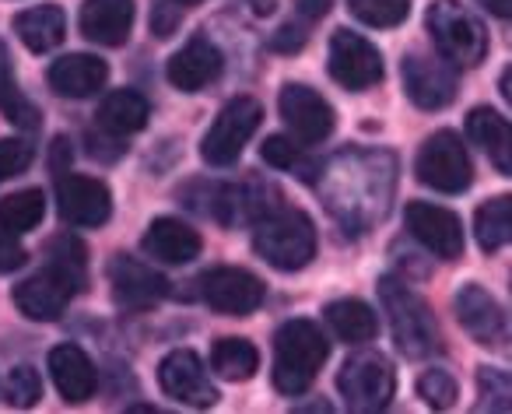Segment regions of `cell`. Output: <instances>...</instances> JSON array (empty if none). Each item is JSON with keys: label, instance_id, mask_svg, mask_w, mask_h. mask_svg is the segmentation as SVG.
Masks as SVG:
<instances>
[{"label": "cell", "instance_id": "cb8c5ba5", "mask_svg": "<svg viewBox=\"0 0 512 414\" xmlns=\"http://www.w3.org/2000/svg\"><path fill=\"white\" fill-rule=\"evenodd\" d=\"M15 32L32 53H50L67 39V15L57 8V4L29 8L15 18Z\"/></svg>", "mask_w": 512, "mask_h": 414}, {"label": "cell", "instance_id": "4dcf8cb0", "mask_svg": "<svg viewBox=\"0 0 512 414\" xmlns=\"http://www.w3.org/2000/svg\"><path fill=\"white\" fill-rule=\"evenodd\" d=\"M46 253H50V264H46V267L60 271L81 292V288H85V281H88V250H85V243H78L74 236H60V239H53Z\"/></svg>", "mask_w": 512, "mask_h": 414}, {"label": "cell", "instance_id": "4316f807", "mask_svg": "<svg viewBox=\"0 0 512 414\" xmlns=\"http://www.w3.org/2000/svg\"><path fill=\"white\" fill-rule=\"evenodd\" d=\"M211 369L214 376L228 379V383H246L260 369V351L246 337H221L211 351Z\"/></svg>", "mask_w": 512, "mask_h": 414}, {"label": "cell", "instance_id": "8d00e7d4", "mask_svg": "<svg viewBox=\"0 0 512 414\" xmlns=\"http://www.w3.org/2000/svg\"><path fill=\"white\" fill-rule=\"evenodd\" d=\"M477 383H481V393L484 397H495V411H509V376L498 369H481V376H477Z\"/></svg>", "mask_w": 512, "mask_h": 414}, {"label": "cell", "instance_id": "44dd1931", "mask_svg": "<svg viewBox=\"0 0 512 414\" xmlns=\"http://www.w3.org/2000/svg\"><path fill=\"white\" fill-rule=\"evenodd\" d=\"M50 372L53 383H57L60 397L67 404H85L88 397H95V386H99V376H95V365L78 344H60V348L50 351Z\"/></svg>", "mask_w": 512, "mask_h": 414}, {"label": "cell", "instance_id": "b9f144b4", "mask_svg": "<svg viewBox=\"0 0 512 414\" xmlns=\"http://www.w3.org/2000/svg\"><path fill=\"white\" fill-rule=\"evenodd\" d=\"M481 4L491 11V15H498V18H509V4H512V0H481Z\"/></svg>", "mask_w": 512, "mask_h": 414}, {"label": "cell", "instance_id": "9a60e30c", "mask_svg": "<svg viewBox=\"0 0 512 414\" xmlns=\"http://www.w3.org/2000/svg\"><path fill=\"white\" fill-rule=\"evenodd\" d=\"M74 292H78V288H74L64 274L46 267V271L32 274V278H25L22 285L15 288V306H18V313L29 316V320L53 323L67 313V302L74 299Z\"/></svg>", "mask_w": 512, "mask_h": 414}, {"label": "cell", "instance_id": "4fadbf2b", "mask_svg": "<svg viewBox=\"0 0 512 414\" xmlns=\"http://www.w3.org/2000/svg\"><path fill=\"white\" fill-rule=\"evenodd\" d=\"M158 386H162L172 400H179V404H190V407L218 404V390H214V383L207 379V369H204V362H200V355L190 348L169 351V355L158 362Z\"/></svg>", "mask_w": 512, "mask_h": 414}, {"label": "cell", "instance_id": "ba28073f", "mask_svg": "<svg viewBox=\"0 0 512 414\" xmlns=\"http://www.w3.org/2000/svg\"><path fill=\"white\" fill-rule=\"evenodd\" d=\"M330 78L344 85L348 92H365V88L383 81V57L365 36L348 29H337L330 39Z\"/></svg>", "mask_w": 512, "mask_h": 414}, {"label": "cell", "instance_id": "9c48e42d", "mask_svg": "<svg viewBox=\"0 0 512 414\" xmlns=\"http://www.w3.org/2000/svg\"><path fill=\"white\" fill-rule=\"evenodd\" d=\"M400 74H404L407 99L418 109H428V113L446 109L456 99V88H460L456 85V67L446 57H432V53H407Z\"/></svg>", "mask_w": 512, "mask_h": 414}, {"label": "cell", "instance_id": "f1b7e54d", "mask_svg": "<svg viewBox=\"0 0 512 414\" xmlns=\"http://www.w3.org/2000/svg\"><path fill=\"white\" fill-rule=\"evenodd\" d=\"M474 232H477V246H481L484 253L502 250L512 236V200L495 197V200H488V204L477 207Z\"/></svg>", "mask_w": 512, "mask_h": 414}, {"label": "cell", "instance_id": "e575fe53", "mask_svg": "<svg viewBox=\"0 0 512 414\" xmlns=\"http://www.w3.org/2000/svg\"><path fill=\"white\" fill-rule=\"evenodd\" d=\"M418 393L421 400H425L428 407H435V411H446V407L456 404V379L449 376L446 369H428L425 376L418 379Z\"/></svg>", "mask_w": 512, "mask_h": 414}, {"label": "cell", "instance_id": "8992f818", "mask_svg": "<svg viewBox=\"0 0 512 414\" xmlns=\"http://www.w3.org/2000/svg\"><path fill=\"white\" fill-rule=\"evenodd\" d=\"M260 120H264V106L256 99H249V95L225 102L221 113L214 116L211 130L204 134V141H200V158L207 165H214V169L232 165L242 155V148L249 144V137L256 134Z\"/></svg>", "mask_w": 512, "mask_h": 414}, {"label": "cell", "instance_id": "7a4b0ae2", "mask_svg": "<svg viewBox=\"0 0 512 414\" xmlns=\"http://www.w3.org/2000/svg\"><path fill=\"white\" fill-rule=\"evenodd\" d=\"M379 302H383L386 316H390V330L397 348L407 358H428L442 351V337L435 327V316L428 302L414 292L407 281L383 278L379 281Z\"/></svg>", "mask_w": 512, "mask_h": 414}, {"label": "cell", "instance_id": "60d3db41", "mask_svg": "<svg viewBox=\"0 0 512 414\" xmlns=\"http://www.w3.org/2000/svg\"><path fill=\"white\" fill-rule=\"evenodd\" d=\"M295 4H299V15L306 18V22H320L334 0H295Z\"/></svg>", "mask_w": 512, "mask_h": 414}, {"label": "cell", "instance_id": "83f0119b", "mask_svg": "<svg viewBox=\"0 0 512 414\" xmlns=\"http://www.w3.org/2000/svg\"><path fill=\"white\" fill-rule=\"evenodd\" d=\"M0 113L22 130H39V123H43V113H39L22 95V88H18L15 67H11L8 46L4 43H0Z\"/></svg>", "mask_w": 512, "mask_h": 414}, {"label": "cell", "instance_id": "7c38bea8", "mask_svg": "<svg viewBox=\"0 0 512 414\" xmlns=\"http://www.w3.org/2000/svg\"><path fill=\"white\" fill-rule=\"evenodd\" d=\"M281 120L292 130L295 141L302 144H320L334 134L337 116L334 106L313 92L309 85H285L281 88Z\"/></svg>", "mask_w": 512, "mask_h": 414}, {"label": "cell", "instance_id": "484cf974", "mask_svg": "<svg viewBox=\"0 0 512 414\" xmlns=\"http://www.w3.org/2000/svg\"><path fill=\"white\" fill-rule=\"evenodd\" d=\"M327 323L344 344H369L379 334V316L362 299H337L327 306Z\"/></svg>", "mask_w": 512, "mask_h": 414}, {"label": "cell", "instance_id": "d4e9b609", "mask_svg": "<svg viewBox=\"0 0 512 414\" xmlns=\"http://www.w3.org/2000/svg\"><path fill=\"white\" fill-rule=\"evenodd\" d=\"M151 109H148V99L134 88H120V92L106 95L99 106V127L113 137H127V134H137L144 130L148 123Z\"/></svg>", "mask_w": 512, "mask_h": 414}, {"label": "cell", "instance_id": "8fae6325", "mask_svg": "<svg viewBox=\"0 0 512 414\" xmlns=\"http://www.w3.org/2000/svg\"><path fill=\"white\" fill-rule=\"evenodd\" d=\"M411 236L435 253L439 260H460L463 257V225L460 215H453L449 207L428 204V200H411L404 211Z\"/></svg>", "mask_w": 512, "mask_h": 414}, {"label": "cell", "instance_id": "5b68a950", "mask_svg": "<svg viewBox=\"0 0 512 414\" xmlns=\"http://www.w3.org/2000/svg\"><path fill=\"white\" fill-rule=\"evenodd\" d=\"M337 390L351 411H383L397 393V372L383 351H355L337 372Z\"/></svg>", "mask_w": 512, "mask_h": 414}, {"label": "cell", "instance_id": "6da1fadb", "mask_svg": "<svg viewBox=\"0 0 512 414\" xmlns=\"http://www.w3.org/2000/svg\"><path fill=\"white\" fill-rule=\"evenodd\" d=\"M327 355L330 341L313 320H288L274 334V386L285 397H302L316 383Z\"/></svg>", "mask_w": 512, "mask_h": 414}, {"label": "cell", "instance_id": "30bf717a", "mask_svg": "<svg viewBox=\"0 0 512 414\" xmlns=\"http://www.w3.org/2000/svg\"><path fill=\"white\" fill-rule=\"evenodd\" d=\"M200 295L221 316H249L264 306V281L242 267H214L200 278Z\"/></svg>", "mask_w": 512, "mask_h": 414}, {"label": "cell", "instance_id": "d590c367", "mask_svg": "<svg viewBox=\"0 0 512 414\" xmlns=\"http://www.w3.org/2000/svg\"><path fill=\"white\" fill-rule=\"evenodd\" d=\"M32 158H36V148L25 137H4L0 141V183L22 176L32 165Z\"/></svg>", "mask_w": 512, "mask_h": 414}, {"label": "cell", "instance_id": "836d02e7", "mask_svg": "<svg viewBox=\"0 0 512 414\" xmlns=\"http://www.w3.org/2000/svg\"><path fill=\"white\" fill-rule=\"evenodd\" d=\"M260 158H264L267 165H274V169H288V172H299V176H306V155H302V148L292 141V137L285 134H274L267 137L264 144H260Z\"/></svg>", "mask_w": 512, "mask_h": 414}, {"label": "cell", "instance_id": "7402d4cb", "mask_svg": "<svg viewBox=\"0 0 512 414\" xmlns=\"http://www.w3.org/2000/svg\"><path fill=\"white\" fill-rule=\"evenodd\" d=\"M134 29V0H85L81 32L99 46H123Z\"/></svg>", "mask_w": 512, "mask_h": 414}, {"label": "cell", "instance_id": "1f68e13d", "mask_svg": "<svg viewBox=\"0 0 512 414\" xmlns=\"http://www.w3.org/2000/svg\"><path fill=\"white\" fill-rule=\"evenodd\" d=\"M348 8L372 29H397L411 15V0H348Z\"/></svg>", "mask_w": 512, "mask_h": 414}, {"label": "cell", "instance_id": "3957f363", "mask_svg": "<svg viewBox=\"0 0 512 414\" xmlns=\"http://www.w3.org/2000/svg\"><path fill=\"white\" fill-rule=\"evenodd\" d=\"M253 250L274 267V271H302L316 257V229L313 218L302 211H271L256 222Z\"/></svg>", "mask_w": 512, "mask_h": 414}, {"label": "cell", "instance_id": "e0dca14e", "mask_svg": "<svg viewBox=\"0 0 512 414\" xmlns=\"http://www.w3.org/2000/svg\"><path fill=\"white\" fill-rule=\"evenodd\" d=\"M456 320L460 327L474 337L484 348H502L509 327H505V313L495 302V295L484 292L481 285H463L456 292Z\"/></svg>", "mask_w": 512, "mask_h": 414}, {"label": "cell", "instance_id": "ac0fdd59", "mask_svg": "<svg viewBox=\"0 0 512 414\" xmlns=\"http://www.w3.org/2000/svg\"><path fill=\"white\" fill-rule=\"evenodd\" d=\"M221 67H225V60H221L218 46H214L207 36H193L190 43L169 60L165 74H169V85L176 88V92L193 95V92H200V88L214 85Z\"/></svg>", "mask_w": 512, "mask_h": 414}, {"label": "cell", "instance_id": "f546056e", "mask_svg": "<svg viewBox=\"0 0 512 414\" xmlns=\"http://www.w3.org/2000/svg\"><path fill=\"white\" fill-rule=\"evenodd\" d=\"M43 215H46V197L39 186H29V190H18L0 200V225L8 232H15V236L32 232L43 222Z\"/></svg>", "mask_w": 512, "mask_h": 414}, {"label": "cell", "instance_id": "ffe728a7", "mask_svg": "<svg viewBox=\"0 0 512 414\" xmlns=\"http://www.w3.org/2000/svg\"><path fill=\"white\" fill-rule=\"evenodd\" d=\"M50 88L64 99H88V95L102 92L109 78L106 60L92 57V53H67L50 67Z\"/></svg>", "mask_w": 512, "mask_h": 414}, {"label": "cell", "instance_id": "74e56055", "mask_svg": "<svg viewBox=\"0 0 512 414\" xmlns=\"http://www.w3.org/2000/svg\"><path fill=\"white\" fill-rule=\"evenodd\" d=\"M29 264V253H25V246L15 239V232H8L4 225H0V274H11L18 271V267Z\"/></svg>", "mask_w": 512, "mask_h": 414}, {"label": "cell", "instance_id": "ab89813d", "mask_svg": "<svg viewBox=\"0 0 512 414\" xmlns=\"http://www.w3.org/2000/svg\"><path fill=\"white\" fill-rule=\"evenodd\" d=\"M306 39H309V32L302 29V25H285V29H281L278 36L271 39V50L295 53V50H302V46H306Z\"/></svg>", "mask_w": 512, "mask_h": 414}, {"label": "cell", "instance_id": "5bb4252c", "mask_svg": "<svg viewBox=\"0 0 512 414\" xmlns=\"http://www.w3.org/2000/svg\"><path fill=\"white\" fill-rule=\"evenodd\" d=\"M57 207L60 218L78 229H99L113 215V193L102 179L92 176H64L57 179Z\"/></svg>", "mask_w": 512, "mask_h": 414}, {"label": "cell", "instance_id": "d6986e66", "mask_svg": "<svg viewBox=\"0 0 512 414\" xmlns=\"http://www.w3.org/2000/svg\"><path fill=\"white\" fill-rule=\"evenodd\" d=\"M144 253L151 260H162V264H190L204 250V239L193 225L179 222V218H155L151 229L141 239Z\"/></svg>", "mask_w": 512, "mask_h": 414}, {"label": "cell", "instance_id": "d6a6232c", "mask_svg": "<svg viewBox=\"0 0 512 414\" xmlns=\"http://www.w3.org/2000/svg\"><path fill=\"white\" fill-rule=\"evenodd\" d=\"M4 397H8L11 407H32L43 400V379L32 365H18L11 369L8 386H4Z\"/></svg>", "mask_w": 512, "mask_h": 414}, {"label": "cell", "instance_id": "f35d334b", "mask_svg": "<svg viewBox=\"0 0 512 414\" xmlns=\"http://www.w3.org/2000/svg\"><path fill=\"white\" fill-rule=\"evenodd\" d=\"M176 29H179V4H172V0L155 4V11H151V32L158 39H169Z\"/></svg>", "mask_w": 512, "mask_h": 414}, {"label": "cell", "instance_id": "7bdbcfd3", "mask_svg": "<svg viewBox=\"0 0 512 414\" xmlns=\"http://www.w3.org/2000/svg\"><path fill=\"white\" fill-rule=\"evenodd\" d=\"M172 4H204V0H172Z\"/></svg>", "mask_w": 512, "mask_h": 414}, {"label": "cell", "instance_id": "52a82bcc", "mask_svg": "<svg viewBox=\"0 0 512 414\" xmlns=\"http://www.w3.org/2000/svg\"><path fill=\"white\" fill-rule=\"evenodd\" d=\"M414 172H418L421 183L439 193H460V190H467L470 179H474L470 155H467V148H463L460 134H453V130H439V134H432L421 144Z\"/></svg>", "mask_w": 512, "mask_h": 414}, {"label": "cell", "instance_id": "2e32d148", "mask_svg": "<svg viewBox=\"0 0 512 414\" xmlns=\"http://www.w3.org/2000/svg\"><path fill=\"white\" fill-rule=\"evenodd\" d=\"M109 285H113L116 306L123 309H148L169 295V281L162 274L123 253L109 260Z\"/></svg>", "mask_w": 512, "mask_h": 414}, {"label": "cell", "instance_id": "277c9868", "mask_svg": "<svg viewBox=\"0 0 512 414\" xmlns=\"http://www.w3.org/2000/svg\"><path fill=\"white\" fill-rule=\"evenodd\" d=\"M425 22L439 53L453 67H477L488 57V32L460 0H432Z\"/></svg>", "mask_w": 512, "mask_h": 414}, {"label": "cell", "instance_id": "603a6c76", "mask_svg": "<svg viewBox=\"0 0 512 414\" xmlns=\"http://www.w3.org/2000/svg\"><path fill=\"white\" fill-rule=\"evenodd\" d=\"M467 134L484 155L495 162V169L502 176L512 172V130H509V120L498 116L495 109L481 106V109H470L467 116Z\"/></svg>", "mask_w": 512, "mask_h": 414}]
</instances>
